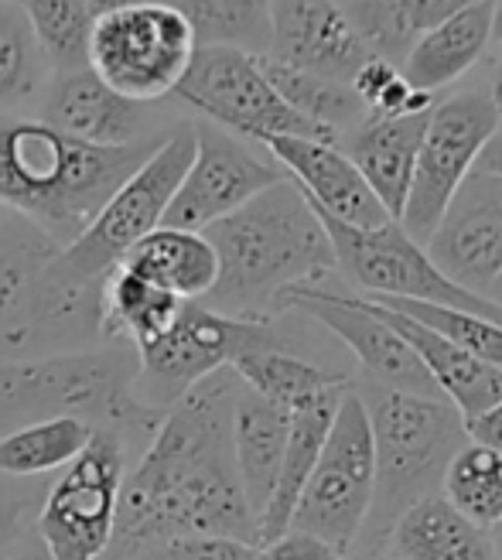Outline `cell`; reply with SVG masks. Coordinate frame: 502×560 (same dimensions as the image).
Listing matches in <instances>:
<instances>
[{
	"label": "cell",
	"instance_id": "c3c4849f",
	"mask_svg": "<svg viewBox=\"0 0 502 560\" xmlns=\"http://www.w3.org/2000/svg\"><path fill=\"white\" fill-rule=\"evenodd\" d=\"M492 42L502 45V0H492Z\"/></svg>",
	"mask_w": 502,
	"mask_h": 560
},
{
	"label": "cell",
	"instance_id": "4fadbf2b",
	"mask_svg": "<svg viewBox=\"0 0 502 560\" xmlns=\"http://www.w3.org/2000/svg\"><path fill=\"white\" fill-rule=\"evenodd\" d=\"M124 479L117 431L96 428L42 502L38 540L51 560H103L114 537Z\"/></svg>",
	"mask_w": 502,
	"mask_h": 560
},
{
	"label": "cell",
	"instance_id": "f907efd6",
	"mask_svg": "<svg viewBox=\"0 0 502 560\" xmlns=\"http://www.w3.org/2000/svg\"><path fill=\"white\" fill-rule=\"evenodd\" d=\"M486 298L492 301V304H499L502 307V273L492 280V284H489V291H486Z\"/></svg>",
	"mask_w": 502,
	"mask_h": 560
},
{
	"label": "cell",
	"instance_id": "7dc6e473",
	"mask_svg": "<svg viewBox=\"0 0 502 560\" xmlns=\"http://www.w3.org/2000/svg\"><path fill=\"white\" fill-rule=\"evenodd\" d=\"M11 560H51V557H48V550L42 547V540H32V544H24Z\"/></svg>",
	"mask_w": 502,
	"mask_h": 560
},
{
	"label": "cell",
	"instance_id": "8fae6325",
	"mask_svg": "<svg viewBox=\"0 0 502 560\" xmlns=\"http://www.w3.org/2000/svg\"><path fill=\"white\" fill-rule=\"evenodd\" d=\"M495 133L499 120L489 90H458L431 106L400 215V226L410 240L421 246L431 240L444 209L455 199L462 182L476 172L479 154Z\"/></svg>",
	"mask_w": 502,
	"mask_h": 560
},
{
	"label": "cell",
	"instance_id": "484cf974",
	"mask_svg": "<svg viewBox=\"0 0 502 560\" xmlns=\"http://www.w3.org/2000/svg\"><path fill=\"white\" fill-rule=\"evenodd\" d=\"M120 267L178 301H206L219 277V260L206 233L175 226H157L141 243H133Z\"/></svg>",
	"mask_w": 502,
	"mask_h": 560
},
{
	"label": "cell",
	"instance_id": "d6986e66",
	"mask_svg": "<svg viewBox=\"0 0 502 560\" xmlns=\"http://www.w3.org/2000/svg\"><path fill=\"white\" fill-rule=\"evenodd\" d=\"M267 55L273 62L335 82H352L359 66L370 59L339 0H270Z\"/></svg>",
	"mask_w": 502,
	"mask_h": 560
},
{
	"label": "cell",
	"instance_id": "681fc988",
	"mask_svg": "<svg viewBox=\"0 0 502 560\" xmlns=\"http://www.w3.org/2000/svg\"><path fill=\"white\" fill-rule=\"evenodd\" d=\"M355 560H400V557H394V553H386L383 547H373V550H362Z\"/></svg>",
	"mask_w": 502,
	"mask_h": 560
},
{
	"label": "cell",
	"instance_id": "5bb4252c",
	"mask_svg": "<svg viewBox=\"0 0 502 560\" xmlns=\"http://www.w3.org/2000/svg\"><path fill=\"white\" fill-rule=\"evenodd\" d=\"M175 96L199 109L209 124L257 140V144L270 137H312L325 140V144H339L322 127L297 117L267 82L257 55L240 48H195V59L178 82Z\"/></svg>",
	"mask_w": 502,
	"mask_h": 560
},
{
	"label": "cell",
	"instance_id": "7bdbcfd3",
	"mask_svg": "<svg viewBox=\"0 0 502 560\" xmlns=\"http://www.w3.org/2000/svg\"><path fill=\"white\" fill-rule=\"evenodd\" d=\"M476 172H486V175H499L502 178V130L489 140L486 151L479 154Z\"/></svg>",
	"mask_w": 502,
	"mask_h": 560
},
{
	"label": "cell",
	"instance_id": "9a60e30c",
	"mask_svg": "<svg viewBox=\"0 0 502 560\" xmlns=\"http://www.w3.org/2000/svg\"><path fill=\"white\" fill-rule=\"evenodd\" d=\"M195 127V158L164 212V226L206 233L212 222L233 215L254 195L288 178L273 161H264L243 140L209 120Z\"/></svg>",
	"mask_w": 502,
	"mask_h": 560
},
{
	"label": "cell",
	"instance_id": "60d3db41",
	"mask_svg": "<svg viewBox=\"0 0 502 560\" xmlns=\"http://www.w3.org/2000/svg\"><path fill=\"white\" fill-rule=\"evenodd\" d=\"M471 4H479V0H400V8H404V14H407V21L417 35L441 24L444 18L471 8Z\"/></svg>",
	"mask_w": 502,
	"mask_h": 560
},
{
	"label": "cell",
	"instance_id": "ee69618b",
	"mask_svg": "<svg viewBox=\"0 0 502 560\" xmlns=\"http://www.w3.org/2000/svg\"><path fill=\"white\" fill-rule=\"evenodd\" d=\"M82 8H86L93 18H103V14H114L120 8H130V4H144V0H79Z\"/></svg>",
	"mask_w": 502,
	"mask_h": 560
},
{
	"label": "cell",
	"instance_id": "7a4b0ae2",
	"mask_svg": "<svg viewBox=\"0 0 502 560\" xmlns=\"http://www.w3.org/2000/svg\"><path fill=\"white\" fill-rule=\"evenodd\" d=\"M219 277L206 304L219 315L270 322L294 288L322 284L335 270V249L304 191L281 178L233 215L212 222Z\"/></svg>",
	"mask_w": 502,
	"mask_h": 560
},
{
	"label": "cell",
	"instance_id": "9c48e42d",
	"mask_svg": "<svg viewBox=\"0 0 502 560\" xmlns=\"http://www.w3.org/2000/svg\"><path fill=\"white\" fill-rule=\"evenodd\" d=\"M373 506V434L366 400L355 389L342 397L318 465L301 492L291 529L318 537L342 557L355 547Z\"/></svg>",
	"mask_w": 502,
	"mask_h": 560
},
{
	"label": "cell",
	"instance_id": "52a82bcc",
	"mask_svg": "<svg viewBox=\"0 0 502 560\" xmlns=\"http://www.w3.org/2000/svg\"><path fill=\"white\" fill-rule=\"evenodd\" d=\"M195 32L185 14L167 0H144L93 24L90 69L109 90L133 103H157L178 90L191 59Z\"/></svg>",
	"mask_w": 502,
	"mask_h": 560
},
{
	"label": "cell",
	"instance_id": "8d00e7d4",
	"mask_svg": "<svg viewBox=\"0 0 502 560\" xmlns=\"http://www.w3.org/2000/svg\"><path fill=\"white\" fill-rule=\"evenodd\" d=\"M339 8L370 55L394 62L397 69L404 66L417 32L410 27L400 0H339Z\"/></svg>",
	"mask_w": 502,
	"mask_h": 560
},
{
	"label": "cell",
	"instance_id": "816d5d0a",
	"mask_svg": "<svg viewBox=\"0 0 502 560\" xmlns=\"http://www.w3.org/2000/svg\"><path fill=\"white\" fill-rule=\"evenodd\" d=\"M489 537H492V547H495V557L502 560V523L489 526Z\"/></svg>",
	"mask_w": 502,
	"mask_h": 560
},
{
	"label": "cell",
	"instance_id": "f6af8a7d",
	"mask_svg": "<svg viewBox=\"0 0 502 560\" xmlns=\"http://www.w3.org/2000/svg\"><path fill=\"white\" fill-rule=\"evenodd\" d=\"M489 100H492L495 120H499V130H502V55H499V59H495V69H492V82H489Z\"/></svg>",
	"mask_w": 502,
	"mask_h": 560
},
{
	"label": "cell",
	"instance_id": "1f68e13d",
	"mask_svg": "<svg viewBox=\"0 0 502 560\" xmlns=\"http://www.w3.org/2000/svg\"><path fill=\"white\" fill-rule=\"evenodd\" d=\"M195 32V45H222L249 55L270 48V0H167Z\"/></svg>",
	"mask_w": 502,
	"mask_h": 560
},
{
	"label": "cell",
	"instance_id": "e0dca14e",
	"mask_svg": "<svg viewBox=\"0 0 502 560\" xmlns=\"http://www.w3.org/2000/svg\"><path fill=\"white\" fill-rule=\"evenodd\" d=\"M424 249L444 277L486 298L489 284L502 273V178L471 172Z\"/></svg>",
	"mask_w": 502,
	"mask_h": 560
},
{
	"label": "cell",
	"instance_id": "4dcf8cb0",
	"mask_svg": "<svg viewBox=\"0 0 502 560\" xmlns=\"http://www.w3.org/2000/svg\"><path fill=\"white\" fill-rule=\"evenodd\" d=\"M93 424L75 417H51L38 424L14 428L0 438V471L27 479V475H45L55 468H66L93 438Z\"/></svg>",
	"mask_w": 502,
	"mask_h": 560
},
{
	"label": "cell",
	"instance_id": "f5cc1de1",
	"mask_svg": "<svg viewBox=\"0 0 502 560\" xmlns=\"http://www.w3.org/2000/svg\"><path fill=\"white\" fill-rule=\"evenodd\" d=\"M0 212H4V209H0Z\"/></svg>",
	"mask_w": 502,
	"mask_h": 560
},
{
	"label": "cell",
	"instance_id": "3957f363",
	"mask_svg": "<svg viewBox=\"0 0 502 560\" xmlns=\"http://www.w3.org/2000/svg\"><path fill=\"white\" fill-rule=\"evenodd\" d=\"M167 133L93 148L45 120L0 117V209L17 212L62 249L75 243Z\"/></svg>",
	"mask_w": 502,
	"mask_h": 560
},
{
	"label": "cell",
	"instance_id": "ffe728a7",
	"mask_svg": "<svg viewBox=\"0 0 502 560\" xmlns=\"http://www.w3.org/2000/svg\"><path fill=\"white\" fill-rule=\"evenodd\" d=\"M42 120L93 148H124L151 133V109L114 93L93 69L59 72L45 96Z\"/></svg>",
	"mask_w": 502,
	"mask_h": 560
},
{
	"label": "cell",
	"instance_id": "f1b7e54d",
	"mask_svg": "<svg viewBox=\"0 0 502 560\" xmlns=\"http://www.w3.org/2000/svg\"><path fill=\"white\" fill-rule=\"evenodd\" d=\"M243 386L254 389L257 397L270 400L273 407H281L288 413L308 407L328 394H339V389H352V380L346 373L325 370L318 362H308L294 352H288L281 342L254 349L240 355L230 366Z\"/></svg>",
	"mask_w": 502,
	"mask_h": 560
},
{
	"label": "cell",
	"instance_id": "277c9868",
	"mask_svg": "<svg viewBox=\"0 0 502 560\" xmlns=\"http://www.w3.org/2000/svg\"><path fill=\"white\" fill-rule=\"evenodd\" d=\"M103 280L66 267L62 246L17 212H0V352L24 355L100 339Z\"/></svg>",
	"mask_w": 502,
	"mask_h": 560
},
{
	"label": "cell",
	"instance_id": "7c38bea8",
	"mask_svg": "<svg viewBox=\"0 0 502 560\" xmlns=\"http://www.w3.org/2000/svg\"><path fill=\"white\" fill-rule=\"evenodd\" d=\"M318 219L331 240L335 267H339L352 284L362 288L370 298L444 304V307H455V312H465V315L502 322L499 304H492L482 294H471V291L458 288L455 280L444 277L431 264L428 249L417 240H410L400 222H386L380 230H352L322 212H318Z\"/></svg>",
	"mask_w": 502,
	"mask_h": 560
},
{
	"label": "cell",
	"instance_id": "836d02e7",
	"mask_svg": "<svg viewBox=\"0 0 502 560\" xmlns=\"http://www.w3.org/2000/svg\"><path fill=\"white\" fill-rule=\"evenodd\" d=\"M441 495L486 529L502 523V452L468 441L444 471Z\"/></svg>",
	"mask_w": 502,
	"mask_h": 560
},
{
	"label": "cell",
	"instance_id": "4316f807",
	"mask_svg": "<svg viewBox=\"0 0 502 560\" xmlns=\"http://www.w3.org/2000/svg\"><path fill=\"white\" fill-rule=\"evenodd\" d=\"M346 394H349V389H339V394H328V397H322V400L291 413V431H288V447H284V458H281V471H277V486H273L267 510H264V516L257 523V547L284 537L291 529L301 492H304V486H308L312 471L318 465L328 428H331L335 413H339V404H342Z\"/></svg>",
	"mask_w": 502,
	"mask_h": 560
},
{
	"label": "cell",
	"instance_id": "d6a6232c",
	"mask_svg": "<svg viewBox=\"0 0 502 560\" xmlns=\"http://www.w3.org/2000/svg\"><path fill=\"white\" fill-rule=\"evenodd\" d=\"M45 66L55 72L90 69V38L96 18L79 0H17Z\"/></svg>",
	"mask_w": 502,
	"mask_h": 560
},
{
	"label": "cell",
	"instance_id": "cb8c5ba5",
	"mask_svg": "<svg viewBox=\"0 0 502 560\" xmlns=\"http://www.w3.org/2000/svg\"><path fill=\"white\" fill-rule=\"evenodd\" d=\"M380 547L400 560H499L489 529L458 513L441 492L400 513Z\"/></svg>",
	"mask_w": 502,
	"mask_h": 560
},
{
	"label": "cell",
	"instance_id": "6da1fadb",
	"mask_svg": "<svg viewBox=\"0 0 502 560\" xmlns=\"http://www.w3.org/2000/svg\"><path fill=\"white\" fill-rule=\"evenodd\" d=\"M240 376L226 366L161 417L144 458L124 479L114 537L103 560H127L167 537H233L257 547V520L233 458Z\"/></svg>",
	"mask_w": 502,
	"mask_h": 560
},
{
	"label": "cell",
	"instance_id": "30bf717a",
	"mask_svg": "<svg viewBox=\"0 0 502 560\" xmlns=\"http://www.w3.org/2000/svg\"><path fill=\"white\" fill-rule=\"evenodd\" d=\"M191 158H195V127L182 124L109 195V202L96 212L86 233L62 249L66 267L90 280H103L109 270L120 267L133 243H141L148 233L164 226V212L172 206Z\"/></svg>",
	"mask_w": 502,
	"mask_h": 560
},
{
	"label": "cell",
	"instance_id": "e575fe53",
	"mask_svg": "<svg viewBox=\"0 0 502 560\" xmlns=\"http://www.w3.org/2000/svg\"><path fill=\"white\" fill-rule=\"evenodd\" d=\"M42 48L17 0H0V117H8L45 79Z\"/></svg>",
	"mask_w": 502,
	"mask_h": 560
},
{
	"label": "cell",
	"instance_id": "b9f144b4",
	"mask_svg": "<svg viewBox=\"0 0 502 560\" xmlns=\"http://www.w3.org/2000/svg\"><path fill=\"white\" fill-rule=\"evenodd\" d=\"M465 434H468L471 444H482V447H495V452H502V400H495L479 417L465 420Z\"/></svg>",
	"mask_w": 502,
	"mask_h": 560
},
{
	"label": "cell",
	"instance_id": "83f0119b",
	"mask_svg": "<svg viewBox=\"0 0 502 560\" xmlns=\"http://www.w3.org/2000/svg\"><path fill=\"white\" fill-rule=\"evenodd\" d=\"M182 304L175 294L154 288L151 280L137 277L124 267H114L103 277L100 298V339L103 342H130L144 349L157 342L172 328Z\"/></svg>",
	"mask_w": 502,
	"mask_h": 560
},
{
	"label": "cell",
	"instance_id": "7402d4cb",
	"mask_svg": "<svg viewBox=\"0 0 502 560\" xmlns=\"http://www.w3.org/2000/svg\"><path fill=\"white\" fill-rule=\"evenodd\" d=\"M431 114V109H428ZM428 114L413 117H373L366 114L346 133V154L366 178L383 209L400 222L410 191L417 151L428 130Z\"/></svg>",
	"mask_w": 502,
	"mask_h": 560
},
{
	"label": "cell",
	"instance_id": "f546056e",
	"mask_svg": "<svg viewBox=\"0 0 502 560\" xmlns=\"http://www.w3.org/2000/svg\"><path fill=\"white\" fill-rule=\"evenodd\" d=\"M257 62H260L267 82L277 90V96H281L297 117L322 127L335 140L349 133L355 124H362V117H366V106L359 103L349 82H335L325 75L291 69L284 62H273L270 55H257Z\"/></svg>",
	"mask_w": 502,
	"mask_h": 560
},
{
	"label": "cell",
	"instance_id": "bcb514c9",
	"mask_svg": "<svg viewBox=\"0 0 502 560\" xmlns=\"http://www.w3.org/2000/svg\"><path fill=\"white\" fill-rule=\"evenodd\" d=\"M17 516H21L17 502H0V540L11 537V529L17 526Z\"/></svg>",
	"mask_w": 502,
	"mask_h": 560
},
{
	"label": "cell",
	"instance_id": "d4e9b609",
	"mask_svg": "<svg viewBox=\"0 0 502 560\" xmlns=\"http://www.w3.org/2000/svg\"><path fill=\"white\" fill-rule=\"evenodd\" d=\"M288 431H291L288 410L257 397L249 386H240L233 407V458H236V475L246 495V506L257 523L277 486V471H281V458L288 447Z\"/></svg>",
	"mask_w": 502,
	"mask_h": 560
},
{
	"label": "cell",
	"instance_id": "ac0fdd59",
	"mask_svg": "<svg viewBox=\"0 0 502 560\" xmlns=\"http://www.w3.org/2000/svg\"><path fill=\"white\" fill-rule=\"evenodd\" d=\"M264 148L322 215L352 230H380L397 222L339 144L312 137H270Z\"/></svg>",
	"mask_w": 502,
	"mask_h": 560
},
{
	"label": "cell",
	"instance_id": "d590c367",
	"mask_svg": "<svg viewBox=\"0 0 502 560\" xmlns=\"http://www.w3.org/2000/svg\"><path fill=\"white\" fill-rule=\"evenodd\" d=\"M373 301L428 325L431 331L444 335V339L455 342L458 349H465L468 355H476L479 362H486V366L502 373V322L465 315V312H455V307L424 304V301H394V298H373Z\"/></svg>",
	"mask_w": 502,
	"mask_h": 560
},
{
	"label": "cell",
	"instance_id": "5b68a950",
	"mask_svg": "<svg viewBox=\"0 0 502 560\" xmlns=\"http://www.w3.org/2000/svg\"><path fill=\"white\" fill-rule=\"evenodd\" d=\"M137 349L114 342L93 352H55L32 362L0 366V420L38 424L75 417L100 428H157L161 417L133 400Z\"/></svg>",
	"mask_w": 502,
	"mask_h": 560
},
{
	"label": "cell",
	"instance_id": "8992f818",
	"mask_svg": "<svg viewBox=\"0 0 502 560\" xmlns=\"http://www.w3.org/2000/svg\"><path fill=\"white\" fill-rule=\"evenodd\" d=\"M370 413L373 434V506L366 529L380 547L389 526L424 495H437L452 458L468 444L462 413L441 397L380 389Z\"/></svg>",
	"mask_w": 502,
	"mask_h": 560
},
{
	"label": "cell",
	"instance_id": "ba28073f",
	"mask_svg": "<svg viewBox=\"0 0 502 560\" xmlns=\"http://www.w3.org/2000/svg\"><path fill=\"white\" fill-rule=\"evenodd\" d=\"M277 342L281 339H277L270 322L230 318L212 312L202 301H185L172 328L157 342L137 349L133 400L164 417L206 376L233 366L246 352Z\"/></svg>",
	"mask_w": 502,
	"mask_h": 560
},
{
	"label": "cell",
	"instance_id": "44dd1931",
	"mask_svg": "<svg viewBox=\"0 0 502 560\" xmlns=\"http://www.w3.org/2000/svg\"><path fill=\"white\" fill-rule=\"evenodd\" d=\"M366 301L373 304V312L413 349V355L421 359V366L428 370L434 389L462 413V420L479 417L495 400H502V373L499 370L486 366V362H479L476 355H468L465 349L448 342L444 335L431 331L428 325L413 322L373 298H366Z\"/></svg>",
	"mask_w": 502,
	"mask_h": 560
},
{
	"label": "cell",
	"instance_id": "2e32d148",
	"mask_svg": "<svg viewBox=\"0 0 502 560\" xmlns=\"http://www.w3.org/2000/svg\"><path fill=\"white\" fill-rule=\"evenodd\" d=\"M281 312H301L325 325L355 355L359 370L373 383H380V389H397V394H413V397H441L428 370L421 366V359L373 312V304L366 298L308 284L288 291L281 301Z\"/></svg>",
	"mask_w": 502,
	"mask_h": 560
},
{
	"label": "cell",
	"instance_id": "74e56055",
	"mask_svg": "<svg viewBox=\"0 0 502 560\" xmlns=\"http://www.w3.org/2000/svg\"><path fill=\"white\" fill-rule=\"evenodd\" d=\"M257 547L233 537H209V534H191V537H167L157 544H148L127 560H254Z\"/></svg>",
	"mask_w": 502,
	"mask_h": 560
},
{
	"label": "cell",
	"instance_id": "ab89813d",
	"mask_svg": "<svg viewBox=\"0 0 502 560\" xmlns=\"http://www.w3.org/2000/svg\"><path fill=\"white\" fill-rule=\"evenodd\" d=\"M397 75H400V69H397L394 62H386V59H376V55H370V59L359 66V72L352 75L349 86H352V93L359 96V103L366 106V114H370L373 103L383 96V90H386Z\"/></svg>",
	"mask_w": 502,
	"mask_h": 560
},
{
	"label": "cell",
	"instance_id": "603a6c76",
	"mask_svg": "<svg viewBox=\"0 0 502 560\" xmlns=\"http://www.w3.org/2000/svg\"><path fill=\"white\" fill-rule=\"evenodd\" d=\"M492 42V0H479L441 24L428 27L410 45L400 75L421 93H441L458 82L471 66L482 59Z\"/></svg>",
	"mask_w": 502,
	"mask_h": 560
},
{
	"label": "cell",
	"instance_id": "f35d334b",
	"mask_svg": "<svg viewBox=\"0 0 502 560\" xmlns=\"http://www.w3.org/2000/svg\"><path fill=\"white\" fill-rule=\"evenodd\" d=\"M254 560H346L335 547L322 544L318 537L297 534V529H288L284 537H277L270 544H260Z\"/></svg>",
	"mask_w": 502,
	"mask_h": 560
}]
</instances>
